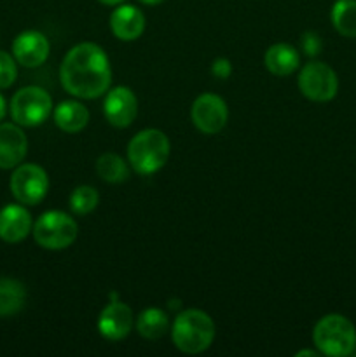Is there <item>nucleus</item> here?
I'll return each instance as SVG.
<instances>
[{
	"instance_id": "19",
	"label": "nucleus",
	"mask_w": 356,
	"mask_h": 357,
	"mask_svg": "<svg viewBox=\"0 0 356 357\" xmlns=\"http://www.w3.org/2000/svg\"><path fill=\"white\" fill-rule=\"evenodd\" d=\"M168 326H170V321H168L166 312L156 307L145 309L136 319V330L147 340H159L166 335Z\"/></svg>"
},
{
	"instance_id": "26",
	"label": "nucleus",
	"mask_w": 356,
	"mask_h": 357,
	"mask_svg": "<svg viewBox=\"0 0 356 357\" xmlns=\"http://www.w3.org/2000/svg\"><path fill=\"white\" fill-rule=\"evenodd\" d=\"M6 112H7L6 100H3V96H2V94H0V121H2V119L6 117Z\"/></svg>"
},
{
	"instance_id": "23",
	"label": "nucleus",
	"mask_w": 356,
	"mask_h": 357,
	"mask_svg": "<svg viewBox=\"0 0 356 357\" xmlns=\"http://www.w3.org/2000/svg\"><path fill=\"white\" fill-rule=\"evenodd\" d=\"M16 77V59L9 52L0 51V89H7V87L13 86Z\"/></svg>"
},
{
	"instance_id": "18",
	"label": "nucleus",
	"mask_w": 356,
	"mask_h": 357,
	"mask_svg": "<svg viewBox=\"0 0 356 357\" xmlns=\"http://www.w3.org/2000/svg\"><path fill=\"white\" fill-rule=\"evenodd\" d=\"M27 300L23 282L10 278H0V317H9L20 312Z\"/></svg>"
},
{
	"instance_id": "27",
	"label": "nucleus",
	"mask_w": 356,
	"mask_h": 357,
	"mask_svg": "<svg viewBox=\"0 0 356 357\" xmlns=\"http://www.w3.org/2000/svg\"><path fill=\"white\" fill-rule=\"evenodd\" d=\"M100 2L105 3V6H121L126 0H100Z\"/></svg>"
},
{
	"instance_id": "5",
	"label": "nucleus",
	"mask_w": 356,
	"mask_h": 357,
	"mask_svg": "<svg viewBox=\"0 0 356 357\" xmlns=\"http://www.w3.org/2000/svg\"><path fill=\"white\" fill-rule=\"evenodd\" d=\"M31 232H34L38 246L44 250L59 251L75 243L79 227H77L75 220L66 213L47 211L38 216Z\"/></svg>"
},
{
	"instance_id": "14",
	"label": "nucleus",
	"mask_w": 356,
	"mask_h": 357,
	"mask_svg": "<svg viewBox=\"0 0 356 357\" xmlns=\"http://www.w3.org/2000/svg\"><path fill=\"white\" fill-rule=\"evenodd\" d=\"M31 216L23 206L9 204L0 209V239L6 243H21L31 232Z\"/></svg>"
},
{
	"instance_id": "17",
	"label": "nucleus",
	"mask_w": 356,
	"mask_h": 357,
	"mask_svg": "<svg viewBox=\"0 0 356 357\" xmlns=\"http://www.w3.org/2000/svg\"><path fill=\"white\" fill-rule=\"evenodd\" d=\"M52 117H54L56 126H58L61 131L70 132H79L89 122V110L84 107L79 101H63L52 112Z\"/></svg>"
},
{
	"instance_id": "7",
	"label": "nucleus",
	"mask_w": 356,
	"mask_h": 357,
	"mask_svg": "<svg viewBox=\"0 0 356 357\" xmlns=\"http://www.w3.org/2000/svg\"><path fill=\"white\" fill-rule=\"evenodd\" d=\"M299 89L311 101L325 103L334 100L339 91L337 73L327 63H307L299 73Z\"/></svg>"
},
{
	"instance_id": "15",
	"label": "nucleus",
	"mask_w": 356,
	"mask_h": 357,
	"mask_svg": "<svg viewBox=\"0 0 356 357\" xmlns=\"http://www.w3.org/2000/svg\"><path fill=\"white\" fill-rule=\"evenodd\" d=\"M112 33L119 40L131 42L136 40L145 30V16L135 6H117V9L110 14Z\"/></svg>"
},
{
	"instance_id": "8",
	"label": "nucleus",
	"mask_w": 356,
	"mask_h": 357,
	"mask_svg": "<svg viewBox=\"0 0 356 357\" xmlns=\"http://www.w3.org/2000/svg\"><path fill=\"white\" fill-rule=\"evenodd\" d=\"M49 176L37 164H20L10 176V192L20 204L35 206L47 195Z\"/></svg>"
},
{
	"instance_id": "13",
	"label": "nucleus",
	"mask_w": 356,
	"mask_h": 357,
	"mask_svg": "<svg viewBox=\"0 0 356 357\" xmlns=\"http://www.w3.org/2000/svg\"><path fill=\"white\" fill-rule=\"evenodd\" d=\"M28 139L20 126L0 124V167L13 169L27 157Z\"/></svg>"
},
{
	"instance_id": "21",
	"label": "nucleus",
	"mask_w": 356,
	"mask_h": 357,
	"mask_svg": "<svg viewBox=\"0 0 356 357\" xmlns=\"http://www.w3.org/2000/svg\"><path fill=\"white\" fill-rule=\"evenodd\" d=\"M96 173L107 183H122L129 178V166L117 153H103L96 160Z\"/></svg>"
},
{
	"instance_id": "4",
	"label": "nucleus",
	"mask_w": 356,
	"mask_h": 357,
	"mask_svg": "<svg viewBox=\"0 0 356 357\" xmlns=\"http://www.w3.org/2000/svg\"><path fill=\"white\" fill-rule=\"evenodd\" d=\"M313 342L320 354L330 357L349 356L356 347V328L348 317L328 314L314 326Z\"/></svg>"
},
{
	"instance_id": "3",
	"label": "nucleus",
	"mask_w": 356,
	"mask_h": 357,
	"mask_svg": "<svg viewBox=\"0 0 356 357\" xmlns=\"http://www.w3.org/2000/svg\"><path fill=\"white\" fill-rule=\"evenodd\" d=\"M170 139L159 129H143L128 145V159L138 174H154L168 162Z\"/></svg>"
},
{
	"instance_id": "28",
	"label": "nucleus",
	"mask_w": 356,
	"mask_h": 357,
	"mask_svg": "<svg viewBox=\"0 0 356 357\" xmlns=\"http://www.w3.org/2000/svg\"><path fill=\"white\" fill-rule=\"evenodd\" d=\"M320 354V351H300L297 352V357H302V356H318Z\"/></svg>"
},
{
	"instance_id": "12",
	"label": "nucleus",
	"mask_w": 356,
	"mask_h": 357,
	"mask_svg": "<svg viewBox=\"0 0 356 357\" xmlns=\"http://www.w3.org/2000/svg\"><path fill=\"white\" fill-rule=\"evenodd\" d=\"M13 56L20 65L27 66V68H37L49 56L47 37L35 30L23 31L14 38Z\"/></svg>"
},
{
	"instance_id": "29",
	"label": "nucleus",
	"mask_w": 356,
	"mask_h": 357,
	"mask_svg": "<svg viewBox=\"0 0 356 357\" xmlns=\"http://www.w3.org/2000/svg\"><path fill=\"white\" fill-rule=\"evenodd\" d=\"M138 2L145 3V6H159V3H163L164 0H138Z\"/></svg>"
},
{
	"instance_id": "11",
	"label": "nucleus",
	"mask_w": 356,
	"mask_h": 357,
	"mask_svg": "<svg viewBox=\"0 0 356 357\" xmlns=\"http://www.w3.org/2000/svg\"><path fill=\"white\" fill-rule=\"evenodd\" d=\"M133 310L122 302H112L101 310L98 317V330L101 337L110 342H119L129 335L133 330Z\"/></svg>"
},
{
	"instance_id": "25",
	"label": "nucleus",
	"mask_w": 356,
	"mask_h": 357,
	"mask_svg": "<svg viewBox=\"0 0 356 357\" xmlns=\"http://www.w3.org/2000/svg\"><path fill=\"white\" fill-rule=\"evenodd\" d=\"M212 73L215 79L225 80L232 73V65H230V61L227 58H216L212 65Z\"/></svg>"
},
{
	"instance_id": "2",
	"label": "nucleus",
	"mask_w": 356,
	"mask_h": 357,
	"mask_svg": "<svg viewBox=\"0 0 356 357\" xmlns=\"http://www.w3.org/2000/svg\"><path fill=\"white\" fill-rule=\"evenodd\" d=\"M171 337L178 351L185 354H201L215 340V323L202 310H184L175 319Z\"/></svg>"
},
{
	"instance_id": "20",
	"label": "nucleus",
	"mask_w": 356,
	"mask_h": 357,
	"mask_svg": "<svg viewBox=\"0 0 356 357\" xmlns=\"http://www.w3.org/2000/svg\"><path fill=\"white\" fill-rule=\"evenodd\" d=\"M332 24L348 38H356V0H337L332 7Z\"/></svg>"
},
{
	"instance_id": "9",
	"label": "nucleus",
	"mask_w": 356,
	"mask_h": 357,
	"mask_svg": "<svg viewBox=\"0 0 356 357\" xmlns=\"http://www.w3.org/2000/svg\"><path fill=\"white\" fill-rule=\"evenodd\" d=\"M191 117L199 131L205 135H216L225 128L229 110L222 98L213 93H205L192 103Z\"/></svg>"
},
{
	"instance_id": "1",
	"label": "nucleus",
	"mask_w": 356,
	"mask_h": 357,
	"mask_svg": "<svg viewBox=\"0 0 356 357\" xmlns=\"http://www.w3.org/2000/svg\"><path fill=\"white\" fill-rule=\"evenodd\" d=\"M59 79L66 93L82 100H94L105 94L112 82L108 56L100 45L82 42L70 49L63 58Z\"/></svg>"
},
{
	"instance_id": "6",
	"label": "nucleus",
	"mask_w": 356,
	"mask_h": 357,
	"mask_svg": "<svg viewBox=\"0 0 356 357\" xmlns=\"http://www.w3.org/2000/svg\"><path fill=\"white\" fill-rule=\"evenodd\" d=\"M51 114L52 100L47 91L42 87H23L10 100V117L17 126L35 128L44 124Z\"/></svg>"
},
{
	"instance_id": "22",
	"label": "nucleus",
	"mask_w": 356,
	"mask_h": 357,
	"mask_svg": "<svg viewBox=\"0 0 356 357\" xmlns=\"http://www.w3.org/2000/svg\"><path fill=\"white\" fill-rule=\"evenodd\" d=\"M98 201H100V195L89 185H80L70 195V209H72L75 215H89L93 209H96Z\"/></svg>"
},
{
	"instance_id": "10",
	"label": "nucleus",
	"mask_w": 356,
	"mask_h": 357,
	"mask_svg": "<svg viewBox=\"0 0 356 357\" xmlns=\"http://www.w3.org/2000/svg\"><path fill=\"white\" fill-rule=\"evenodd\" d=\"M103 112L107 121L114 128H128L133 124L138 114V100L129 87L119 86L108 91L103 103Z\"/></svg>"
},
{
	"instance_id": "24",
	"label": "nucleus",
	"mask_w": 356,
	"mask_h": 357,
	"mask_svg": "<svg viewBox=\"0 0 356 357\" xmlns=\"http://www.w3.org/2000/svg\"><path fill=\"white\" fill-rule=\"evenodd\" d=\"M300 47L306 52L307 56H316L321 52V47H323V42H321V37L316 33V31H306L300 37Z\"/></svg>"
},
{
	"instance_id": "16",
	"label": "nucleus",
	"mask_w": 356,
	"mask_h": 357,
	"mask_svg": "<svg viewBox=\"0 0 356 357\" xmlns=\"http://www.w3.org/2000/svg\"><path fill=\"white\" fill-rule=\"evenodd\" d=\"M265 66L272 75L286 77L292 75L300 66V54L293 45L290 44H274L265 52Z\"/></svg>"
}]
</instances>
